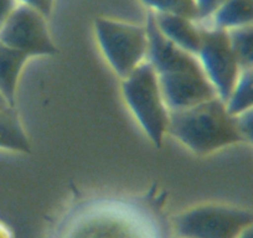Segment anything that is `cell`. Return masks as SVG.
Segmentation results:
<instances>
[{
  "label": "cell",
  "instance_id": "1",
  "mask_svg": "<svg viewBox=\"0 0 253 238\" xmlns=\"http://www.w3.org/2000/svg\"><path fill=\"white\" fill-rule=\"evenodd\" d=\"M168 133L200 155L243 143L236 116L230 113L226 102L220 98L170 112Z\"/></svg>",
  "mask_w": 253,
  "mask_h": 238
},
{
  "label": "cell",
  "instance_id": "2",
  "mask_svg": "<svg viewBox=\"0 0 253 238\" xmlns=\"http://www.w3.org/2000/svg\"><path fill=\"white\" fill-rule=\"evenodd\" d=\"M55 238L165 237L162 226L145 211L124 205H98L70 216Z\"/></svg>",
  "mask_w": 253,
  "mask_h": 238
},
{
  "label": "cell",
  "instance_id": "3",
  "mask_svg": "<svg viewBox=\"0 0 253 238\" xmlns=\"http://www.w3.org/2000/svg\"><path fill=\"white\" fill-rule=\"evenodd\" d=\"M122 92L142 129L160 148L169 128L170 112L165 104L159 77L147 61L122 79Z\"/></svg>",
  "mask_w": 253,
  "mask_h": 238
},
{
  "label": "cell",
  "instance_id": "4",
  "mask_svg": "<svg viewBox=\"0 0 253 238\" xmlns=\"http://www.w3.org/2000/svg\"><path fill=\"white\" fill-rule=\"evenodd\" d=\"M253 223V211L240 205L208 203L187 208L172 218L174 237L237 238Z\"/></svg>",
  "mask_w": 253,
  "mask_h": 238
},
{
  "label": "cell",
  "instance_id": "5",
  "mask_svg": "<svg viewBox=\"0 0 253 238\" xmlns=\"http://www.w3.org/2000/svg\"><path fill=\"white\" fill-rule=\"evenodd\" d=\"M94 34L104 58L122 79L147 61L148 33L145 26L97 18Z\"/></svg>",
  "mask_w": 253,
  "mask_h": 238
},
{
  "label": "cell",
  "instance_id": "6",
  "mask_svg": "<svg viewBox=\"0 0 253 238\" xmlns=\"http://www.w3.org/2000/svg\"><path fill=\"white\" fill-rule=\"evenodd\" d=\"M200 26L203 38L196 57L218 98L227 103L242 70L233 52L227 31L203 24Z\"/></svg>",
  "mask_w": 253,
  "mask_h": 238
},
{
  "label": "cell",
  "instance_id": "7",
  "mask_svg": "<svg viewBox=\"0 0 253 238\" xmlns=\"http://www.w3.org/2000/svg\"><path fill=\"white\" fill-rule=\"evenodd\" d=\"M45 16L34 9L18 5L3 28L0 41L25 56H50L57 52Z\"/></svg>",
  "mask_w": 253,
  "mask_h": 238
},
{
  "label": "cell",
  "instance_id": "8",
  "mask_svg": "<svg viewBox=\"0 0 253 238\" xmlns=\"http://www.w3.org/2000/svg\"><path fill=\"white\" fill-rule=\"evenodd\" d=\"M158 77L169 112L184 111L218 98L200 65L168 72Z\"/></svg>",
  "mask_w": 253,
  "mask_h": 238
},
{
  "label": "cell",
  "instance_id": "9",
  "mask_svg": "<svg viewBox=\"0 0 253 238\" xmlns=\"http://www.w3.org/2000/svg\"><path fill=\"white\" fill-rule=\"evenodd\" d=\"M153 18L157 28L168 40L196 56L203 38V29L198 21L174 14H153Z\"/></svg>",
  "mask_w": 253,
  "mask_h": 238
},
{
  "label": "cell",
  "instance_id": "10",
  "mask_svg": "<svg viewBox=\"0 0 253 238\" xmlns=\"http://www.w3.org/2000/svg\"><path fill=\"white\" fill-rule=\"evenodd\" d=\"M199 23L225 31L253 26V0H225L210 18Z\"/></svg>",
  "mask_w": 253,
  "mask_h": 238
},
{
  "label": "cell",
  "instance_id": "11",
  "mask_svg": "<svg viewBox=\"0 0 253 238\" xmlns=\"http://www.w3.org/2000/svg\"><path fill=\"white\" fill-rule=\"evenodd\" d=\"M28 60V56L0 41V93L11 106L15 103L19 79Z\"/></svg>",
  "mask_w": 253,
  "mask_h": 238
},
{
  "label": "cell",
  "instance_id": "12",
  "mask_svg": "<svg viewBox=\"0 0 253 238\" xmlns=\"http://www.w3.org/2000/svg\"><path fill=\"white\" fill-rule=\"evenodd\" d=\"M0 150L30 153L31 145L20 119L13 108L0 111Z\"/></svg>",
  "mask_w": 253,
  "mask_h": 238
},
{
  "label": "cell",
  "instance_id": "13",
  "mask_svg": "<svg viewBox=\"0 0 253 238\" xmlns=\"http://www.w3.org/2000/svg\"><path fill=\"white\" fill-rule=\"evenodd\" d=\"M226 104L233 116L253 107V69L241 72L237 84Z\"/></svg>",
  "mask_w": 253,
  "mask_h": 238
},
{
  "label": "cell",
  "instance_id": "14",
  "mask_svg": "<svg viewBox=\"0 0 253 238\" xmlns=\"http://www.w3.org/2000/svg\"><path fill=\"white\" fill-rule=\"evenodd\" d=\"M241 70L253 69V26L227 31Z\"/></svg>",
  "mask_w": 253,
  "mask_h": 238
},
{
  "label": "cell",
  "instance_id": "15",
  "mask_svg": "<svg viewBox=\"0 0 253 238\" xmlns=\"http://www.w3.org/2000/svg\"><path fill=\"white\" fill-rule=\"evenodd\" d=\"M150 13L174 14L199 21V10L195 0H140Z\"/></svg>",
  "mask_w": 253,
  "mask_h": 238
},
{
  "label": "cell",
  "instance_id": "16",
  "mask_svg": "<svg viewBox=\"0 0 253 238\" xmlns=\"http://www.w3.org/2000/svg\"><path fill=\"white\" fill-rule=\"evenodd\" d=\"M236 120L243 142L253 145V107L238 113Z\"/></svg>",
  "mask_w": 253,
  "mask_h": 238
},
{
  "label": "cell",
  "instance_id": "17",
  "mask_svg": "<svg viewBox=\"0 0 253 238\" xmlns=\"http://www.w3.org/2000/svg\"><path fill=\"white\" fill-rule=\"evenodd\" d=\"M16 1H18L19 5L28 6V8L39 11L45 18H48L51 15L53 3H55V0H16Z\"/></svg>",
  "mask_w": 253,
  "mask_h": 238
},
{
  "label": "cell",
  "instance_id": "18",
  "mask_svg": "<svg viewBox=\"0 0 253 238\" xmlns=\"http://www.w3.org/2000/svg\"><path fill=\"white\" fill-rule=\"evenodd\" d=\"M225 0H195L199 10V21L210 18Z\"/></svg>",
  "mask_w": 253,
  "mask_h": 238
},
{
  "label": "cell",
  "instance_id": "19",
  "mask_svg": "<svg viewBox=\"0 0 253 238\" xmlns=\"http://www.w3.org/2000/svg\"><path fill=\"white\" fill-rule=\"evenodd\" d=\"M18 5L16 0H0V29L3 28V25Z\"/></svg>",
  "mask_w": 253,
  "mask_h": 238
},
{
  "label": "cell",
  "instance_id": "20",
  "mask_svg": "<svg viewBox=\"0 0 253 238\" xmlns=\"http://www.w3.org/2000/svg\"><path fill=\"white\" fill-rule=\"evenodd\" d=\"M0 238H15L10 226H8L1 220H0Z\"/></svg>",
  "mask_w": 253,
  "mask_h": 238
},
{
  "label": "cell",
  "instance_id": "21",
  "mask_svg": "<svg viewBox=\"0 0 253 238\" xmlns=\"http://www.w3.org/2000/svg\"><path fill=\"white\" fill-rule=\"evenodd\" d=\"M237 238H253V223L247 226V227L241 232V235L238 236Z\"/></svg>",
  "mask_w": 253,
  "mask_h": 238
},
{
  "label": "cell",
  "instance_id": "22",
  "mask_svg": "<svg viewBox=\"0 0 253 238\" xmlns=\"http://www.w3.org/2000/svg\"><path fill=\"white\" fill-rule=\"evenodd\" d=\"M8 108H13L10 103L8 102V99L3 96V94L0 93V111H5Z\"/></svg>",
  "mask_w": 253,
  "mask_h": 238
},
{
  "label": "cell",
  "instance_id": "23",
  "mask_svg": "<svg viewBox=\"0 0 253 238\" xmlns=\"http://www.w3.org/2000/svg\"><path fill=\"white\" fill-rule=\"evenodd\" d=\"M174 238H180V237H174Z\"/></svg>",
  "mask_w": 253,
  "mask_h": 238
}]
</instances>
